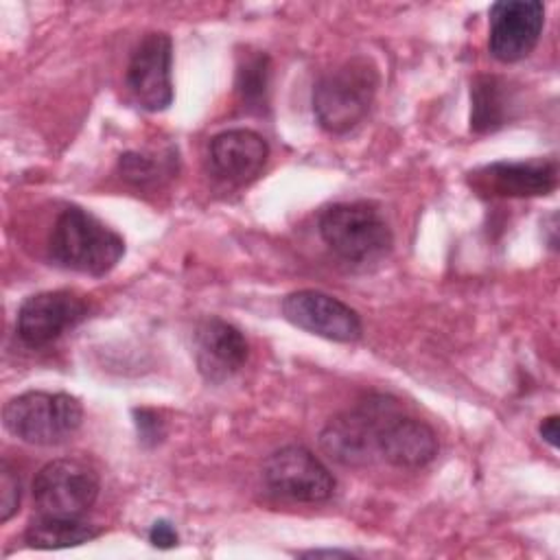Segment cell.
<instances>
[{"mask_svg": "<svg viewBox=\"0 0 560 560\" xmlns=\"http://www.w3.org/2000/svg\"><path fill=\"white\" fill-rule=\"evenodd\" d=\"M50 260L88 276L109 273L125 256V241L83 208H66L48 238Z\"/></svg>", "mask_w": 560, "mask_h": 560, "instance_id": "cell-1", "label": "cell"}, {"mask_svg": "<svg viewBox=\"0 0 560 560\" xmlns=\"http://www.w3.org/2000/svg\"><path fill=\"white\" fill-rule=\"evenodd\" d=\"M378 88V70L368 57H352L326 72L313 88V114L322 129L346 133L370 112Z\"/></svg>", "mask_w": 560, "mask_h": 560, "instance_id": "cell-2", "label": "cell"}, {"mask_svg": "<svg viewBox=\"0 0 560 560\" xmlns=\"http://www.w3.org/2000/svg\"><path fill=\"white\" fill-rule=\"evenodd\" d=\"M324 243L348 262L368 265L385 258L392 249V230L381 212L365 203H335L328 206L317 221Z\"/></svg>", "mask_w": 560, "mask_h": 560, "instance_id": "cell-3", "label": "cell"}, {"mask_svg": "<svg viewBox=\"0 0 560 560\" xmlns=\"http://www.w3.org/2000/svg\"><path fill=\"white\" fill-rule=\"evenodd\" d=\"M2 420L18 440L35 446H55L81 427L83 407L63 392H26L4 405Z\"/></svg>", "mask_w": 560, "mask_h": 560, "instance_id": "cell-4", "label": "cell"}, {"mask_svg": "<svg viewBox=\"0 0 560 560\" xmlns=\"http://www.w3.org/2000/svg\"><path fill=\"white\" fill-rule=\"evenodd\" d=\"M394 413L398 411L389 398L374 396L357 409L330 418L319 433V446L341 466H361L378 453V431Z\"/></svg>", "mask_w": 560, "mask_h": 560, "instance_id": "cell-5", "label": "cell"}, {"mask_svg": "<svg viewBox=\"0 0 560 560\" xmlns=\"http://www.w3.org/2000/svg\"><path fill=\"white\" fill-rule=\"evenodd\" d=\"M98 497V475L81 459H52L33 479V501L42 516L81 518Z\"/></svg>", "mask_w": 560, "mask_h": 560, "instance_id": "cell-6", "label": "cell"}, {"mask_svg": "<svg viewBox=\"0 0 560 560\" xmlns=\"http://www.w3.org/2000/svg\"><path fill=\"white\" fill-rule=\"evenodd\" d=\"M265 483L282 497L300 503H319L332 497V472L304 446H284L273 451L262 464Z\"/></svg>", "mask_w": 560, "mask_h": 560, "instance_id": "cell-7", "label": "cell"}, {"mask_svg": "<svg viewBox=\"0 0 560 560\" xmlns=\"http://www.w3.org/2000/svg\"><path fill=\"white\" fill-rule=\"evenodd\" d=\"M173 42L166 33H147L131 52L127 85L133 98L149 112H162L173 103Z\"/></svg>", "mask_w": 560, "mask_h": 560, "instance_id": "cell-8", "label": "cell"}, {"mask_svg": "<svg viewBox=\"0 0 560 560\" xmlns=\"http://www.w3.org/2000/svg\"><path fill=\"white\" fill-rule=\"evenodd\" d=\"M282 315L293 326L339 343H350L361 337V319L354 308L341 300L315 291H293L282 300Z\"/></svg>", "mask_w": 560, "mask_h": 560, "instance_id": "cell-9", "label": "cell"}, {"mask_svg": "<svg viewBox=\"0 0 560 560\" xmlns=\"http://www.w3.org/2000/svg\"><path fill=\"white\" fill-rule=\"evenodd\" d=\"M545 26V4L538 0H501L490 9L488 48L494 59L514 63L538 44Z\"/></svg>", "mask_w": 560, "mask_h": 560, "instance_id": "cell-10", "label": "cell"}, {"mask_svg": "<svg viewBox=\"0 0 560 560\" xmlns=\"http://www.w3.org/2000/svg\"><path fill=\"white\" fill-rule=\"evenodd\" d=\"M88 304L74 291H44L26 298L18 311V335L28 348H44L74 328Z\"/></svg>", "mask_w": 560, "mask_h": 560, "instance_id": "cell-11", "label": "cell"}, {"mask_svg": "<svg viewBox=\"0 0 560 560\" xmlns=\"http://www.w3.org/2000/svg\"><path fill=\"white\" fill-rule=\"evenodd\" d=\"M249 346L243 332L221 317H206L195 328V361L208 383H223L247 361Z\"/></svg>", "mask_w": 560, "mask_h": 560, "instance_id": "cell-12", "label": "cell"}, {"mask_svg": "<svg viewBox=\"0 0 560 560\" xmlns=\"http://www.w3.org/2000/svg\"><path fill=\"white\" fill-rule=\"evenodd\" d=\"M269 147L265 138L252 129H228L210 140L208 158L212 171L232 184L252 182L265 166Z\"/></svg>", "mask_w": 560, "mask_h": 560, "instance_id": "cell-13", "label": "cell"}, {"mask_svg": "<svg viewBox=\"0 0 560 560\" xmlns=\"http://www.w3.org/2000/svg\"><path fill=\"white\" fill-rule=\"evenodd\" d=\"M376 451L392 466L422 468L438 455V435L427 422L394 413L378 431Z\"/></svg>", "mask_w": 560, "mask_h": 560, "instance_id": "cell-14", "label": "cell"}, {"mask_svg": "<svg viewBox=\"0 0 560 560\" xmlns=\"http://www.w3.org/2000/svg\"><path fill=\"white\" fill-rule=\"evenodd\" d=\"M481 184L505 197H538L556 188L558 168L551 160L494 162L477 173Z\"/></svg>", "mask_w": 560, "mask_h": 560, "instance_id": "cell-15", "label": "cell"}, {"mask_svg": "<svg viewBox=\"0 0 560 560\" xmlns=\"http://www.w3.org/2000/svg\"><path fill=\"white\" fill-rule=\"evenodd\" d=\"M470 129L475 133L494 131L510 120L512 94L499 77H477L470 88Z\"/></svg>", "mask_w": 560, "mask_h": 560, "instance_id": "cell-16", "label": "cell"}, {"mask_svg": "<svg viewBox=\"0 0 560 560\" xmlns=\"http://www.w3.org/2000/svg\"><path fill=\"white\" fill-rule=\"evenodd\" d=\"M101 534V527L83 523L81 518H55L39 514L28 523L24 540L33 549H66L90 542Z\"/></svg>", "mask_w": 560, "mask_h": 560, "instance_id": "cell-17", "label": "cell"}, {"mask_svg": "<svg viewBox=\"0 0 560 560\" xmlns=\"http://www.w3.org/2000/svg\"><path fill=\"white\" fill-rule=\"evenodd\" d=\"M269 57L265 52L247 55L236 70V90L247 107L262 109L267 105Z\"/></svg>", "mask_w": 560, "mask_h": 560, "instance_id": "cell-18", "label": "cell"}, {"mask_svg": "<svg viewBox=\"0 0 560 560\" xmlns=\"http://www.w3.org/2000/svg\"><path fill=\"white\" fill-rule=\"evenodd\" d=\"M118 168H120L122 177L136 186H147V184L155 182L162 173V164L158 160L136 153V151L122 153L118 160Z\"/></svg>", "mask_w": 560, "mask_h": 560, "instance_id": "cell-19", "label": "cell"}, {"mask_svg": "<svg viewBox=\"0 0 560 560\" xmlns=\"http://www.w3.org/2000/svg\"><path fill=\"white\" fill-rule=\"evenodd\" d=\"M20 505V479L13 472V468L2 462V470H0V521L7 523Z\"/></svg>", "mask_w": 560, "mask_h": 560, "instance_id": "cell-20", "label": "cell"}, {"mask_svg": "<svg viewBox=\"0 0 560 560\" xmlns=\"http://www.w3.org/2000/svg\"><path fill=\"white\" fill-rule=\"evenodd\" d=\"M136 427L144 444H158V440L164 433L160 418L149 409H136Z\"/></svg>", "mask_w": 560, "mask_h": 560, "instance_id": "cell-21", "label": "cell"}, {"mask_svg": "<svg viewBox=\"0 0 560 560\" xmlns=\"http://www.w3.org/2000/svg\"><path fill=\"white\" fill-rule=\"evenodd\" d=\"M149 540L158 549H171L177 545V532L168 521H155L153 527L149 529Z\"/></svg>", "mask_w": 560, "mask_h": 560, "instance_id": "cell-22", "label": "cell"}, {"mask_svg": "<svg viewBox=\"0 0 560 560\" xmlns=\"http://www.w3.org/2000/svg\"><path fill=\"white\" fill-rule=\"evenodd\" d=\"M538 431H540L542 440H545L549 446H553V448L558 446V416H549V418H545V420L540 422Z\"/></svg>", "mask_w": 560, "mask_h": 560, "instance_id": "cell-23", "label": "cell"}, {"mask_svg": "<svg viewBox=\"0 0 560 560\" xmlns=\"http://www.w3.org/2000/svg\"><path fill=\"white\" fill-rule=\"evenodd\" d=\"M300 556H304V558H319V556H332V558H337V556H343V558H348V556H352L350 551H337V549H313V551H304V553H300Z\"/></svg>", "mask_w": 560, "mask_h": 560, "instance_id": "cell-24", "label": "cell"}]
</instances>
